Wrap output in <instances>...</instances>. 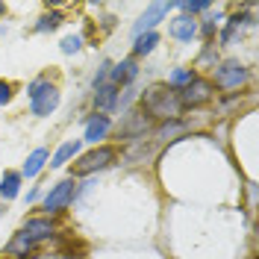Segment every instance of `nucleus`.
<instances>
[{"mask_svg": "<svg viewBox=\"0 0 259 259\" xmlns=\"http://www.w3.org/2000/svg\"><path fill=\"white\" fill-rule=\"evenodd\" d=\"M21 174L18 171H6L3 174V180H0V197L3 200H12V197H18V192H21Z\"/></svg>", "mask_w": 259, "mask_h": 259, "instance_id": "16", "label": "nucleus"}, {"mask_svg": "<svg viewBox=\"0 0 259 259\" xmlns=\"http://www.w3.org/2000/svg\"><path fill=\"white\" fill-rule=\"evenodd\" d=\"M112 130V121H109V115H95L89 124H85V142H92L97 145L100 139H106V133Z\"/></svg>", "mask_w": 259, "mask_h": 259, "instance_id": "12", "label": "nucleus"}, {"mask_svg": "<svg viewBox=\"0 0 259 259\" xmlns=\"http://www.w3.org/2000/svg\"><path fill=\"white\" fill-rule=\"evenodd\" d=\"M177 97H180V106H203V103H209L212 100V82H206V80H197L194 77L186 89H180L177 92Z\"/></svg>", "mask_w": 259, "mask_h": 259, "instance_id": "6", "label": "nucleus"}, {"mask_svg": "<svg viewBox=\"0 0 259 259\" xmlns=\"http://www.w3.org/2000/svg\"><path fill=\"white\" fill-rule=\"evenodd\" d=\"M80 48H82L80 35H68V38H62V50H65V53H77Z\"/></svg>", "mask_w": 259, "mask_h": 259, "instance_id": "24", "label": "nucleus"}, {"mask_svg": "<svg viewBox=\"0 0 259 259\" xmlns=\"http://www.w3.org/2000/svg\"><path fill=\"white\" fill-rule=\"evenodd\" d=\"M21 233L27 239H32V242H45V239H50L56 233V227H53L50 218H27L24 227H21Z\"/></svg>", "mask_w": 259, "mask_h": 259, "instance_id": "9", "label": "nucleus"}, {"mask_svg": "<svg viewBox=\"0 0 259 259\" xmlns=\"http://www.w3.org/2000/svg\"><path fill=\"white\" fill-rule=\"evenodd\" d=\"M192 80H194L192 68H174V71H171V77H168V85H171L174 92H180V89H186Z\"/></svg>", "mask_w": 259, "mask_h": 259, "instance_id": "19", "label": "nucleus"}, {"mask_svg": "<svg viewBox=\"0 0 259 259\" xmlns=\"http://www.w3.org/2000/svg\"><path fill=\"white\" fill-rule=\"evenodd\" d=\"M212 32H215V21H206V24H203V35L212 38Z\"/></svg>", "mask_w": 259, "mask_h": 259, "instance_id": "26", "label": "nucleus"}, {"mask_svg": "<svg viewBox=\"0 0 259 259\" xmlns=\"http://www.w3.org/2000/svg\"><path fill=\"white\" fill-rule=\"evenodd\" d=\"M118 156V150L112 145H100L95 150H89V153H82L77 156V162L71 165V177H85V174H95V171H103V168H109Z\"/></svg>", "mask_w": 259, "mask_h": 259, "instance_id": "2", "label": "nucleus"}, {"mask_svg": "<svg viewBox=\"0 0 259 259\" xmlns=\"http://www.w3.org/2000/svg\"><path fill=\"white\" fill-rule=\"evenodd\" d=\"M156 45H159V32H142V35H136L133 53H136V56H147Z\"/></svg>", "mask_w": 259, "mask_h": 259, "instance_id": "17", "label": "nucleus"}, {"mask_svg": "<svg viewBox=\"0 0 259 259\" xmlns=\"http://www.w3.org/2000/svg\"><path fill=\"white\" fill-rule=\"evenodd\" d=\"M3 12H6V6H3V3H0V15H3Z\"/></svg>", "mask_w": 259, "mask_h": 259, "instance_id": "27", "label": "nucleus"}, {"mask_svg": "<svg viewBox=\"0 0 259 259\" xmlns=\"http://www.w3.org/2000/svg\"><path fill=\"white\" fill-rule=\"evenodd\" d=\"M247 82V68L239 59H227L215 68V85L224 89V92H236Z\"/></svg>", "mask_w": 259, "mask_h": 259, "instance_id": "4", "label": "nucleus"}, {"mask_svg": "<svg viewBox=\"0 0 259 259\" xmlns=\"http://www.w3.org/2000/svg\"><path fill=\"white\" fill-rule=\"evenodd\" d=\"M171 6H174V3H150V6H147V12L139 18V24H136V35H142V32H153V27L168 15V9H171Z\"/></svg>", "mask_w": 259, "mask_h": 259, "instance_id": "8", "label": "nucleus"}, {"mask_svg": "<svg viewBox=\"0 0 259 259\" xmlns=\"http://www.w3.org/2000/svg\"><path fill=\"white\" fill-rule=\"evenodd\" d=\"M27 92H30L32 115H38V118H48V115L59 106V89L50 80H32Z\"/></svg>", "mask_w": 259, "mask_h": 259, "instance_id": "3", "label": "nucleus"}, {"mask_svg": "<svg viewBox=\"0 0 259 259\" xmlns=\"http://www.w3.org/2000/svg\"><path fill=\"white\" fill-rule=\"evenodd\" d=\"M59 24H62V12H48V15L38 18L35 30H38V32H48V30H56Z\"/></svg>", "mask_w": 259, "mask_h": 259, "instance_id": "22", "label": "nucleus"}, {"mask_svg": "<svg viewBox=\"0 0 259 259\" xmlns=\"http://www.w3.org/2000/svg\"><path fill=\"white\" fill-rule=\"evenodd\" d=\"M139 77V65H136V59H124V62H118L115 68H109V82L112 85H130V82Z\"/></svg>", "mask_w": 259, "mask_h": 259, "instance_id": "10", "label": "nucleus"}, {"mask_svg": "<svg viewBox=\"0 0 259 259\" xmlns=\"http://www.w3.org/2000/svg\"><path fill=\"white\" fill-rule=\"evenodd\" d=\"M145 112H130L127 115V124L124 127H118V136L121 139H139V136H145Z\"/></svg>", "mask_w": 259, "mask_h": 259, "instance_id": "13", "label": "nucleus"}, {"mask_svg": "<svg viewBox=\"0 0 259 259\" xmlns=\"http://www.w3.org/2000/svg\"><path fill=\"white\" fill-rule=\"evenodd\" d=\"M168 35L177 38V41H192L194 35H197V21L189 15H177L171 21V27H168Z\"/></svg>", "mask_w": 259, "mask_h": 259, "instance_id": "11", "label": "nucleus"}, {"mask_svg": "<svg viewBox=\"0 0 259 259\" xmlns=\"http://www.w3.org/2000/svg\"><path fill=\"white\" fill-rule=\"evenodd\" d=\"M242 24H244L242 15L230 18V21H227V27H224V32H221V45H233V38H236V32L242 30Z\"/></svg>", "mask_w": 259, "mask_h": 259, "instance_id": "21", "label": "nucleus"}, {"mask_svg": "<svg viewBox=\"0 0 259 259\" xmlns=\"http://www.w3.org/2000/svg\"><path fill=\"white\" fill-rule=\"evenodd\" d=\"M118 97H121V89H118V85L100 82V85H95V109L100 115L112 112V109H118Z\"/></svg>", "mask_w": 259, "mask_h": 259, "instance_id": "7", "label": "nucleus"}, {"mask_svg": "<svg viewBox=\"0 0 259 259\" xmlns=\"http://www.w3.org/2000/svg\"><path fill=\"white\" fill-rule=\"evenodd\" d=\"M0 215H3V206H0Z\"/></svg>", "mask_w": 259, "mask_h": 259, "instance_id": "28", "label": "nucleus"}, {"mask_svg": "<svg viewBox=\"0 0 259 259\" xmlns=\"http://www.w3.org/2000/svg\"><path fill=\"white\" fill-rule=\"evenodd\" d=\"M9 97H12V85H9L6 80H0V103H6Z\"/></svg>", "mask_w": 259, "mask_h": 259, "instance_id": "25", "label": "nucleus"}, {"mask_svg": "<svg viewBox=\"0 0 259 259\" xmlns=\"http://www.w3.org/2000/svg\"><path fill=\"white\" fill-rule=\"evenodd\" d=\"M32 239H27V236H24V233H18L15 239H12V242L6 244V250H9V253H12V256H18V253H30L32 250Z\"/></svg>", "mask_w": 259, "mask_h": 259, "instance_id": "20", "label": "nucleus"}, {"mask_svg": "<svg viewBox=\"0 0 259 259\" xmlns=\"http://www.w3.org/2000/svg\"><path fill=\"white\" fill-rule=\"evenodd\" d=\"M80 147H82V142L80 139H74V142H65L56 153H53V159H50V168H62L65 162H71L74 156H80Z\"/></svg>", "mask_w": 259, "mask_h": 259, "instance_id": "14", "label": "nucleus"}, {"mask_svg": "<svg viewBox=\"0 0 259 259\" xmlns=\"http://www.w3.org/2000/svg\"><path fill=\"white\" fill-rule=\"evenodd\" d=\"M50 153L45 150V147H38V150H32L30 156H27V162H24V171H21V177H35L45 165H48Z\"/></svg>", "mask_w": 259, "mask_h": 259, "instance_id": "15", "label": "nucleus"}, {"mask_svg": "<svg viewBox=\"0 0 259 259\" xmlns=\"http://www.w3.org/2000/svg\"><path fill=\"white\" fill-rule=\"evenodd\" d=\"M183 133H186V124L177 118V121H165V124L156 130V139H159V142H174V139L183 136Z\"/></svg>", "mask_w": 259, "mask_h": 259, "instance_id": "18", "label": "nucleus"}, {"mask_svg": "<svg viewBox=\"0 0 259 259\" xmlns=\"http://www.w3.org/2000/svg\"><path fill=\"white\" fill-rule=\"evenodd\" d=\"M142 109H145V115L159 118V121H177L183 112L180 97L171 85H150L142 95Z\"/></svg>", "mask_w": 259, "mask_h": 259, "instance_id": "1", "label": "nucleus"}, {"mask_svg": "<svg viewBox=\"0 0 259 259\" xmlns=\"http://www.w3.org/2000/svg\"><path fill=\"white\" fill-rule=\"evenodd\" d=\"M180 9H183V15L192 18L194 12H206V9H212V3H206V0H197V3H177Z\"/></svg>", "mask_w": 259, "mask_h": 259, "instance_id": "23", "label": "nucleus"}, {"mask_svg": "<svg viewBox=\"0 0 259 259\" xmlns=\"http://www.w3.org/2000/svg\"><path fill=\"white\" fill-rule=\"evenodd\" d=\"M74 194H77V180H74V177L56 183V186L45 194V209H48V212L68 209V206H71V200H74Z\"/></svg>", "mask_w": 259, "mask_h": 259, "instance_id": "5", "label": "nucleus"}, {"mask_svg": "<svg viewBox=\"0 0 259 259\" xmlns=\"http://www.w3.org/2000/svg\"><path fill=\"white\" fill-rule=\"evenodd\" d=\"M3 259H12V256H3Z\"/></svg>", "mask_w": 259, "mask_h": 259, "instance_id": "29", "label": "nucleus"}]
</instances>
